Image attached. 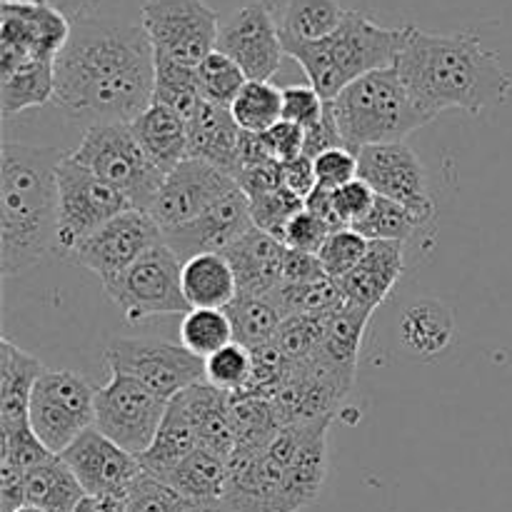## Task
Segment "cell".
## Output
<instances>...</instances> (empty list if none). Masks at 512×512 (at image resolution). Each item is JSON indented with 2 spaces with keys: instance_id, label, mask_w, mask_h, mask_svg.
Returning a JSON list of instances; mask_svg holds the SVG:
<instances>
[{
  "instance_id": "cell-1",
  "label": "cell",
  "mask_w": 512,
  "mask_h": 512,
  "mask_svg": "<svg viewBox=\"0 0 512 512\" xmlns=\"http://www.w3.org/2000/svg\"><path fill=\"white\" fill-rule=\"evenodd\" d=\"M155 50L143 25L75 20L55 60L53 103L90 125L133 123L153 105Z\"/></svg>"
},
{
  "instance_id": "cell-2",
  "label": "cell",
  "mask_w": 512,
  "mask_h": 512,
  "mask_svg": "<svg viewBox=\"0 0 512 512\" xmlns=\"http://www.w3.org/2000/svg\"><path fill=\"white\" fill-rule=\"evenodd\" d=\"M395 70L428 120L445 110L480 115L512 95L510 70L470 30L440 35L408 25Z\"/></svg>"
},
{
  "instance_id": "cell-3",
  "label": "cell",
  "mask_w": 512,
  "mask_h": 512,
  "mask_svg": "<svg viewBox=\"0 0 512 512\" xmlns=\"http://www.w3.org/2000/svg\"><path fill=\"white\" fill-rule=\"evenodd\" d=\"M60 148L5 140L0 150V270L5 278L58 250Z\"/></svg>"
},
{
  "instance_id": "cell-4",
  "label": "cell",
  "mask_w": 512,
  "mask_h": 512,
  "mask_svg": "<svg viewBox=\"0 0 512 512\" xmlns=\"http://www.w3.org/2000/svg\"><path fill=\"white\" fill-rule=\"evenodd\" d=\"M405 38L408 25L383 28L360 10H348L335 33L315 43H285V55L305 70L308 83L323 100H333L355 80L395 68Z\"/></svg>"
},
{
  "instance_id": "cell-5",
  "label": "cell",
  "mask_w": 512,
  "mask_h": 512,
  "mask_svg": "<svg viewBox=\"0 0 512 512\" xmlns=\"http://www.w3.org/2000/svg\"><path fill=\"white\" fill-rule=\"evenodd\" d=\"M328 103L338 120L343 148L355 155L370 145L405 143L410 133L430 123L395 68L375 70L355 80Z\"/></svg>"
},
{
  "instance_id": "cell-6",
  "label": "cell",
  "mask_w": 512,
  "mask_h": 512,
  "mask_svg": "<svg viewBox=\"0 0 512 512\" xmlns=\"http://www.w3.org/2000/svg\"><path fill=\"white\" fill-rule=\"evenodd\" d=\"M73 160L93 170L128 198L135 210L148 213L165 175L150 163L128 123L90 125L73 150Z\"/></svg>"
},
{
  "instance_id": "cell-7",
  "label": "cell",
  "mask_w": 512,
  "mask_h": 512,
  "mask_svg": "<svg viewBox=\"0 0 512 512\" xmlns=\"http://www.w3.org/2000/svg\"><path fill=\"white\" fill-rule=\"evenodd\" d=\"M103 290L130 325H140L158 315L190 313L183 295V260L165 240L135 260L118 278L103 283Z\"/></svg>"
},
{
  "instance_id": "cell-8",
  "label": "cell",
  "mask_w": 512,
  "mask_h": 512,
  "mask_svg": "<svg viewBox=\"0 0 512 512\" xmlns=\"http://www.w3.org/2000/svg\"><path fill=\"white\" fill-rule=\"evenodd\" d=\"M103 355L110 375H125L165 400L205 383V360L170 340L113 338Z\"/></svg>"
},
{
  "instance_id": "cell-9",
  "label": "cell",
  "mask_w": 512,
  "mask_h": 512,
  "mask_svg": "<svg viewBox=\"0 0 512 512\" xmlns=\"http://www.w3.org/2000/svg\"><path fill=\"white\" fill-rule=\"evenodd\" d=\"M98 390L73 370H45L30 395V425L53 455L65 453L95 425Z\"/></svg>"
},
{
  "instance_id": "cell-10",
  "label": "cell",
  "mask_w": 512,
  "mask_h": 512,
  "mask_svg": "<svg viewBox=\"0 0 512 512\" xmlns=\"http://www.w3.org/2000/svg\"><path fill=\"white\" fill-rule=\"evenodd\" d=\"M133 210L120 190L65 153L58 165V250L70 255L108 220Z\"/></svg>"
},
{
  "instance_id": "cell-11",
  "label": "cell",
  "mask_w": 512,
  "mask_h": 512,
  "mask_svg": "<svg viewBox=\"0 0 512 512\" xmlns=\"http://www.w3.org/2000/svg\"><path fill=\"white\" fill-rule=\"evenodd\" d=\"M140 25L155 55L200 65L218 48L220 18L205 0H145Z\"/></svg>"
},
{
  "instance_id": "cell-12",
  "label": "cell",
  "mask_w": 512,
  "mask_h": 512,
  "mask_svg": "<svg viewBox=\"0 0 512 512\" xmlns=\"http://www.w3.org/2000/svg\"><path fill=\"white\" fill-rule=\"evenodd\" d=\"M170 400L160 398L145 385L110 375L108 383L95 393V425L105 438L118 443L130 455L140 458L153 445Z\"/></svg>"
},
{
  "instance_id": "cell-13",
  "label": "cell",
  "mask_w": 512,
  "mask_h": 512,
  "mask_svg": "<svg viewBox=\"0 0 512 512\" xmlns=\"http://www.w3.org/2000/svg\"><path fill=\"white\" fill-rule=\"evenodd\" d=\"M63 13L38 3L0 5V73L30 63H55L70 38Z\"/></svg>"
},
{
  "instance_id": "cell-14",
  "label": "cell",
  "mask_w": 512,
  "mask_h": 512,
  "mask_svg": "<svg viewBox=\"0 0 512 512\" xmlns=\"http://www.w3.org/2000/svg\"><path fill=\"white\" fill-rule=\"evenodd\" d=\"M160 243H163V230L153 215L133 208L88 235L68 258L98 275L100 283H108Z\"/></svg>"
},
{
  "instance_id": "cell-15",
  "label": "cell",
  "mask_w": 512,
  "mask_h": 512,
  "mask_svg": "<svg viewBox=\"0 0 512 512\" xmlns=\"http://www.w3.org/2000/svg\"><path fill=\"white\" fill-rule=\"evenodd\" d=\"M233 188H238L233 175L200 158H185L165 175L148 213L160 225L163 235L173 233L208 213Z\"/></svg>"
},
{
  "instance_id": "cell-16",
  "label": "cell",
  "mask_w": 512,
  "mask_h": 512,
  "mask_svg": "<svg viewBox=\"0 0 512 512\" xmlns=\"http://www.w3.org/2000/svg\"><path fill=\"white\" fill-rule=\"evenodd\" d=\"M243 68L248 80H270L285 58L280 23L268 0H253L220 25L218 48Z\"/></svg>"
},
{
  "instance_id": "cell-17",
  "label": "cell",
  "mask_w": 512,
  "mask_h": 512,
  "mask_svg": "<svg viewBox=\"0 0 512 512\" xmlns=\"http://www.w3.org/2000/svg\"><path fill=\"white\" fill-rule=\"evenodd\" d=\"M358 178L365 180L375 195L405 205L425 223L435 215L428 173L410 145L388 143L363 148L358 153Z\"/></svg>"
},
{
  "instance_id": "cell-18",
  "label": "cell",
  "mask_w": 512,
  "mask_h": 512,
  "mask_svg": "<svg viewBox=\"0 0 512 512\" xmlns=\"http://www.w3.org/2000/svg\"><path fill=\"white\" fill-rule=\"evenodd\" d=\"M60 458L68 463L85 495H108V498H128L130 488L140 478L143 468L135 455L105 438L98 428H88Z\"/></svg>"
},
{
  "instance_id": "cell-19",
  "label": "cell",
  "mask_w": 512,
  "mask_h": 512,
  "mask_svg": "<svg viewBox=\"0 0 512 512\" xmlns=\"http://www.w3.org/2000/svg\"><path fill=\"white\" fill-rule=\"evenodd\" d=\"M253 228L250 198L238 185L225 198H220L208 213H203L198 220L183 225V228L173 230V233H165L163 240L185 263L200 253H228Z\"/></svg>"
},
{
  "instance_id": "cell-20",
  "label": "cell",
  "mask_w": 512,
  "mask_h": 512,
  "mask_svg": "<svg viewBox=\"0 0 512 512\" xmlns=\"http://www.w3.org/2000/svg\"><path fill=\"white\" fill-rule=\"evenodd\" d=\"M405 270V243L393 240H370L368 253L358 268L338 280L343 300L355 308L373 313L380 303L388 300Z\"/></svg>"
},
{
  "instance_id": "cell-21",
  "label": "cell",
  "mask_w": 512,
  "mask_h": 512,
  "mask_svg": "<svg viewBox=\"0 0 512 512\" xmlns=\"http://www.w3.org/2000/svg\"><path fill=\"white\" fill-rule=\"evenodd\" d=\"M285 253L288 248L278 238L253 228L223 255L233 265L240 293L268 298L283 285Z\"/></svg>"
},
{
  "instance_id": "cell-22",
  "label": "cell",
  "mask_w": 512,
  "mask_h": 512,
  "mask_svg": "<svg viewBox=\"0 0 512 512\" xmlns=\"http://www.w3.org/2000/svg\"><path fill=\"white\" fill-rule=\"evenodd\" d=\"M175 400L193 423L200 448L210 450L225 460L238 450V435H235L233 418H230L228 393L213 388L210 383H198L175 395Z\"/></svg>"
},
{
  "instance_id": "cell-23",
  "label": "cell",
  "mask_w": 512,
  "mask_h": 512,
  "mask_svg": "<svg viewBox=\"0 0 512 512\" xmlns=\"http://www.w3.org/2000/svg\"><path fill=\"white\" fill-rule=\"evenodd\" d=\"M188 133L190 158L205 160L235 178L243 130L235 123L230 108H220V105L203 100V105L188 120Z\"/></svg>"
},
{
  "instance_id": "cell-24",
  "label": "cell",
  "mask_w": 512,
  "mask_h": 512,
  "mask_svg": "<svg viewBox=\"0 0 512 512\" xmlns=\"http://www.w3.org/2000/svg\"><path fill=\"white\" fill-rule=\"evenodd\" d=\"M140 148L150 158V163L168 175L178 168L185 158H190V133L188 120L165 105L153 103L140 118L130 123Z\"/></svg>"
},
{
  "instance_id": "cell-25",
  "label": "cell",
  "mask_w": 512,
  "mask_h": 512,
  "mask_svg": "<svg viewBox=\"0 0 512 512\" xmlns=\"http://www.w3.org/2000/svg\"><path fill=\"white\" fill-rule=\"evenodd\" d=\"M0 353V428L30 423V395L45 368L38 358L3 338Z\"/></svg>"
},
{
  "instance_id": "cell-26",
  "label": "cell",
  "mask_w": 512,
  "mask_h": 512,
  "mask_svg": "<svg viewBox=\"0 0 512 512\" xmlns=\"http://www.w3.org/2000/svg\"><path fill=\"white\" fill-rule=\"evenodd\" d=\"M233 265L220 253H200L183 263V295L190 310H225L238 298Z\"/></svg>"
},
{
  "instance_id": "cell-27",
  "label": "cell",
  "mask_w": 512,
  "mask_h": 512,
  "mask_svg": "<svg viewBox=\"0 0 512 512\" xmlns=\"http://www.w3.org/2000/svg\"><path fill=\"white\" fill-rule=\"evenodd\" d=\"M198 445V435H195L193 423L188 420L185 410L180 408L178 400H170L168 413H165L163 425H160L158 435H155L153 445L140 455V468L143 473L153 475V478L165 480L190 453H195Z\"/></svg>"
},
{
  "instance_id": "cell-28",
  "label": "cell",
  "mask_w": 512,
  "mask_h": 512,
  "mask_svg": "<svg viewBox=\"0 0 512 512\" xmlns=\"http://www.w3.org/2000/svg\"><path fill=\"white\" fill-rule=\"evenodd\" d=\"M455 335V320L448 305L438 300H415L400 320V343L420 358L443 353Z\"/></svg>"
},
{
  "instance_id": "cell-29",
  "label": "cell",
  "mask_w": 512,
  "mask_h": 512,
  "mask_svg": "<svg viewBox=\"0 0 512 512\" xmlns=\"http://www.w3.org/2000/svg\"><path fill=\"white\" fill-rule=\"evenodd\" d=\"M85 498L83 485L60 455H50L45 463L25 473V503L45 512H75Z\"/></svg>"
},
{
  "instance_id": "cell-30",
  "label": "cell",
  "mask_w": 512,
  "mask_h": 512,
  "mask_svg": "<svg viewBox=\"0 0 512 512\" xmlns=\"http://www.w3.org/2000/svg\"><path fill=\"white\" fill-rule=\"evenodd\" d=\"M370 310L355 308V305L345 303L338 313L328 318V328H325V338L315 353L340 370L343 375L355 380V368H358L360 348H363V335L370 323Z\"/></svg>"
},
{
  "instance_id": "cell-31",
  "label": "cell",
  "mask_w": 512,
  "mask_h": 512,
  "mask_svg": "<svg viewBox=\"0 0 512 512\" xmlns=\"http://www.w3.org/2000/svg\"><path fill=\"white\" fill-rule=\"evenodd\" d=\"M163 483L173 485L188 498L208 505H223L225 485H228V460L210 450L198 448L190 453Z\"/></svg>"
},
{
  "instance_id": "cell-32",
  "label": "cell",
  "mask_w": 512,
  "mask_h": 512,
  "mask_svg": "<svg viewBox=\"0 0 512 512\" xmlns=\"http://www.w3.org/2000/svg\"><path fill=\"white\" fill-rule=\"evenodd\" d=\"M55 98V63H30L0 73L3 118L40 108Z\"/></svg>"
},
{
  "instance_id": "cell-33",
  "label": "cell",
  "mask_w": 512,
  "mask_h": 512,
  "mask_svg": "<svg viewBox=\"0 0 512 512\" xmlns=\"http://www.w3.org/2000/svg\"><path fill=\"white\" fill-rule=\"evenodd\" d=\"M348 8L338 0H288L280 18V35L285 43H315L340 28Z\"/></svg>"
},
{
  "instance_id": "cell-34",
  "label": "cell",
  "mask_w": 512,
  "mask_h": 512,
  "mask_svg": "<svg viewBox=\"0 0 512 512\" xmlns=\"http://www.w3.org/2000/svg\"><path fill=\"white\" fill-rule=\"evenodd\" d=\"M225 313L233 323L235 343L245 345L248 350L273 343L275 333H278L285 320L270 295L268 298H258V295L238 293V298L225 308Z\"/></svg>"
},
{
  "instance_id": "cell-35",
  "label": "cell",
  "mask_w": 512,
  "mask_h": 512,
  "mask_svg": "<svg viewBox=\"0 0 512 512\" xmlns=\"http://www.w3.org/2000/svg\"><path fill=\"white\" fill-rule=\"evenodd\" d=\"M203 93L198 83V68L195 65L178 63L165 55H155V90L153 103L165 105L190 120L195 110L203 105Z\"/></svg>"
},
{
  "instance_id": "cell-36",
  "label": "cell",
  "mask_w": 512,
  "mask_h": 512,
  "mask_svg": "<svg viewBox=\"0 0 512 512\" xmlns=\"http://www.w3.org/2000/svg\"><path fill=\"white\" fill-rule=\"evenodd\" d=\"M270 298L275 300L283 318H293V315L328 318L345 305L338 283L330 280L328 275L310 280V283H283Z\"/></svg>"
},
{
  "instance_id": "cell-37",
  "label": "cell",
  "mask_w": 512,
  "mask_h": 512,
  "mask_svg": "<svg viewBox=\"0 0 512 512\" xmlns=\"http://www.w3.org/2000/svg\"><path fill=\"white\" fill-rule=\"evenodd\" d=\"M230 113L243 133H268L283 120V88L270 80H248L230 105Z\"/></svg>"
},
{
  "instance_id": "cell-38",
  "label": "cell",
  "mask_w": 512,
  "mask_h": 512,
  "mask_svg": "<svg viewBox=\"0 0 512 512\" xmlns=\"http://www.w3.org/2000/svg\"><path fill=\"white\" fill-rule=\"evenodd\" d=\"M230 343H235V333L225 310L195 308L180 320V345L198 358L208 360Z\"/></svg>"
},
{
  "instance_id": "cell-39",
  "label": "cell",
  "mask_w": 512,
  "mask_h": 512,
  "mask_svg": "<svg viewBox=\"0 0 512 512\" xmlns=\"http://www.w3.org/2000/svg\"><path fill=\"white\" fill-rule=\"evenodd\" d=\"M125 500L128 512H223V505L198 503L148 473H140Z\"/></svg>"
},
{
  "instance_id": "cell-40",
  "label": "cell",
  "mask_w": 512,
  "mask_h": 512,
  "mask_svg": "<svg viewBox=\"0 0 512 512\" xmlns=\"http://www.w3.org/2000/svg\"><path fill=\"white\" fill-rule=\"evenodd\" d=\"M195 68H198V83L203 98L208 103L220 105V108H230L240 95V90L245 88V83H248V75L243 73V68L220 50H213Z\"/></svg>"
},
{
  "instance_id": "cell-41",
  "label": "cell",
  "mask_w": 512,
  "mask_h": 512,
  "mask_svg": "<svg viewBox=\"0 0 512 512\" xmlns=\"http://www.w3.org/2000/svg\"><path fill=\"white\" fill-rule=\"evenodd\" d=\"M423 225L425 220L418 218L413 210L378 195L368 218H365L363 223L355 225L353 230H358V233L368 240H393V243H405V240L413 238L415 230H420Z\"/></svg>"
},
{
  "instance_id": "cell-42",
  "label": "cell",
  "mask_w": 512,
  "mask_h": 512,
  "mask_svg": "<svg viewBox=\"0 0 512 512\" xmlns=\"http://www.w3.org/2000/svg\"><path fill=\"white\" fill-rule=\"evenodd\" d=\"M253 375V353L245 345L230 343L205 360V383L223 393H243Z\"/></svg>"
},
{
  "instance_id": "cell-43",
  "label": "cell",
  "mask_w": 512,
  "mask_h": 512,
  "mask_svg": "<svg viewBox=\"0 0 512 512\" xmlns=\"http://www.w3.org/2000/svg\"><path fill=\"white\" fill-rule=\"evenodd\" d=\"M368 245L370 240L363 238L358 230L353 228L333 230L318 253L320 265H323V273L328 275L330 280L338 283L340 278H345V275L353 273V270L358 268L360 260H363L365 253H368Z\"/></svg>"
},
{
  "instance_id": "cell-44",
  "label": "cell",
  "mask_w": 512,
  "mask_h": 512,
  "mask_svg": "<svg viewBox=\"0 0 512 512\" xmlns=\"http://www.w3.org/2000/svg\"><path fill=\"white\" fill-rule=\"evenodd\" d=\"M305 208V200H300L298 195L290 193L288 188H278L273 193H263L250 198V218L253 225L263 233L273 235L283 243V233L288 228L290 220Z\"/></svg>"
},
{
  "instance_id": "cell-45",
  "label": "cell",
  "mask_w": 512,
  "mask_h": 512,
  "mask_svg": "<svg viewBox=\"0 0 512 512\" xmlns=\"http://www.w3.org/2000/svg\"><path fill=\"white\" fill-rule=\"evenodd\" d=\"M375 198H378V195L373 193V188H370L365 180H350V183L333 190L335 218H338V223L343 225V228H355V225L363 223V220L368 218V213L375 205Z\"/></svg>"
},
{
  "instance_id": "cell-46",
  "label": "cell",
  "mask_w": 512,
  "mask_h": 512,
  "mask_svg": "<svg viewBox=\"0 0 512 512\" xmlns=\"http://www.w3.org/2000/svg\"><path fill=\"white\" fill-rule=\"evenodd\" d=\"M323 95L313 85H285L283 88V120L300 125L303 130L313 128L325 115Z\"/></svg>"
},
{
  "instance_id": "cell-47",
  "label": "cell",
  "mask_w": 512,
  "mask_h": 512,
  "mask_svg": "<svg viewBox=\"0 0 512 512\" xmlns=\"http://www.w3.org/2000/svg\"><path fill=\"white\" fill-rule=\"evenodd\" d=\"M333 233L325 220L313 215L310 210H300L293 220L288 223L283 233V245L290 250H300V253H313L318 255L320 248L325 245L328 235Z\"/></svg>"
},
{
  "instance_id": "cell-48",
  "label": "cell",
  "mask_w": 512,
  "mask_h": 512,
  "mask_svg": "<svg viewBox=\"0 0 512 512\" xmlns=\"http://www.w3.org/2000/svg\"><path fill=\"white\" fill-rule=\"evenodd\" d=\"M313 163L318 188L323 190H338L340 185L358 178V155L350 153L348 148L325 150V153L318 155Z\"/></svg>"
},
{
  "instance_id": "cell-49",
  "label": "cell",
  "mask_w": 512,
  "mask_h": 512,
  "mask_svg": "<svg viewBox=\"0 0 512 512\" xmlns=\"http://www.w3.org/2000/svg\"><path fill=\"white\" fill-rule=\"evenodd\" d=\"M265 145H268L270 155L280 163H288V160L300 158L305 150V130L300 125L288 123V120H280L278 125L263 133Z\"/></svg>"
},
{
  "instance_id": "cell-50",
  "label": "cell",
  "mask_w": 512,
  "mask_h": 512,
  "mask_svg": "<svg viewBox=\"0 0 512 512\" xmlns=\"http://www.w3.org/2000/svg\"><path fill=\"white\" fill-rule=\"evenodd\" d=\"M283 188H288L290 193L298 195L300 200H308L310 193L318 188V178H315V163L308 155H300V158L288 160L283 163Z\"/></svg>"
},
{
  "instance_id": "cell-51",
  "label": "cell",
  "mask_w": 512,
  "mask_h": 512,
  "mask_svg": "<svg viewBox=\"0 0 512 512\" xmlns=\"http://www.w3.org/2000/svg\"><path fill=\"white\" fill-rule=\"evenodd\" d=\"M323 275L325 273L318 255L300 253V250L288 248L283 265V283H310V280H318Z\"/></svg>"
},
{
  "instance_id": "cell-52",
  "label": "cell",
  "mask_w": 512,
  "mask_h": 512,
  "mask_svg": "<svg viewBox=\"0 0 512 512\" xmlns=\"http://www.w3.org/2000/svg\"><path fill=\"white\" fill-rule=\"evenodd\" d=\"M3 3H38L45 5V8L58 10V13H63L65 18L70 20V23H75V20L90 18L98 0H3Z\"/></svg>"
},
{
  "instance_id": "cell-53",
  "label": "cell",
  "mask_w": 512,
  "mask_h": 512,
  "mask_svg": "<svg viewBox=\"0 0 512 512\" xmlns=\"http://www.w3.org/2000/svg\"><path fill=\"white\" fill-rule=\"evenodd\" d=\"M75 512H128V500L108 498V495H103V498H98V495H85Z\"/></svg>"
},
{
  "instance_id": "cell-54",
  "label": "cell",
  "mask_w": 512,
  "mask_h": 512,
  "mask_svg": "<svg viewBox=\"0 0 512 512\" xmlns=\"http://www.w3.org/2000/svg\"><path fill=\"white\" fill-rule=\"evenodd\" d=\"M15 512H45V510L38 508V505H28V503H25V505H20V508L15 510Z\"/></svg>"
}]
</instances>
